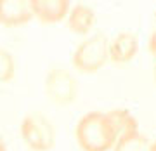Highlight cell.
<instances>
[{"label": "cell", "mask_w": 156, "mask_h": 151, "mask_svg": "<svg viewBox=\"0 0 156 151\" xmlns=\"http://www.w3.org/2000/svg\"><path fill=\"white\" fill-rule=\"evenodd\" d=\"M75 137L82 151H109L118 135L108 113L90 111L78 120Z\"/></svg>", "instance_id": "1"}, {"label": "cell", "mask_w": 156, "mask_h": 151, "mask_svg": "<svg viewBox=\"0 0 156 151\" xmlns=\"http://www.w3.org/2000/svg\"><path fill=\"white\" fill-rule=\"evenodd\" d=\"M108 37L104 33H95L85 38L73 52V66L82 73H95L106 64L108 57Z\"/></svg>", "instance_id": "2"}, {"label": "cell", "mask_w": 156, "mask_h": 151, "mask_svg": "<svg viewBox=\"0 0 156 151\" xmlns=\"http://www.w3.org/2000/svg\"><path fill=\"white\" fill-rule=\"evenodd\" d=\"M21 137L33 151H50L56 144V129L42 113H30L21 122Z\"/></svg>", "instance_id": "3"}, {"label": "cell", "mask_w": 156, "mask_h": 151, "mask_svg": "<svg viewBox=\"0 0 156 151\" xmlns=\"http://www.w3.org/2000/svg\"><path fill=\"white\" fill-rule=\"evenodd\" d=\"M45 92L57 104H71L78 95V82L66 68H50L45 77Z\"/></svg>", "instance_id": "4"}, {"label": "cell", "mask_w": 156, "mask_h": 151, "mask_svg": "<svg viewBox=\"0 0 156 151\" xmlns=\"http://www.w3.org/2000/svg\"><path fill=\"white\" fill-rule=\"evenodd\" d=\"M31 14L44 24H56L69 12V0H30Z\"/></svg>", "instance_id": "5"}, {"label": "cell", "mask_w": 156, "mask_h": 151, "mask_svg": "<svg viewBox=\"0 0 156 151\" xmlns=\"http://www.w3.org/2000/svg\"><path fill=\"white\" fill-rule=\"evenodd\" d=\"M31 17L30 0H0V24L16 28L30 23Z\"/></svg>", "instance_id": "6"}, {"label": "cell", "mask_w": 156, "mask_h": 151, "mask_svg": "<svg viewBox=\"0 0 156 151\" xmlns=\"http://www.w3.org/2000/svg\"><path fill=\"white\" fill-rule=\"evenodd\" d=\"M139 50V38L130 31L118 33L108 45V57L116 64H125L132 61Z\"/></svg>", "instance_id": "7"}, {"label": "cell", "mask_w": 156, "mask_h": 151, "mask_svg": "<svg viewBox=\"0 0 156 151\" xmlns=\"http://www.w3.org/2000/svg\"><path fill=\"white\" fill-rule=\"evenodd\" d=\"M95 24V12L87 4H75L68 12V28L76 35H87Z\"/></svg>", "instance_id": "8"}, {"label": "cell", "mask_w": 156, "mask_h": 151, "mask_svg": "<svg viewBox=\"0 0 156 151\" xmlns=\"http://www.w3.org/2000/svg\"><path fill=\"white\" fill-rule=\"evenodd\" d=\"M108 117L111 120L118 137L139 130V122H137V118L128 111V110H125V108H116V110L108 111Z\"/></svg>", "instance_id": "9"}, {"label": "cell", "mask_w": 156, "mask_h": 151, "mask_svg": "<svg viewBox=\"0 0 156 151\" xmlns=\"http://www.w3.org/2000/svg\"><path fill=\"white\" fill-rule=\"evenodd\" d=\"M113 151H151V142L144 134L132 132V134L120 135L113 146Z\"/></svg>", "instance_id": "10"}, {"label": "cell", "mask_w": 156, "mask_h": 151, "mask_svg": "<svg viewBox=\"0 0 156 151\" xmlns=\"http://www.w3.org/2000/svg\"><path fill=\"white\" fill-rule=\"evenodd\" d=\"M16 73V63L9 50L0 47V84L11 82Z\"/></svg>", "instance_id": "11"}, {"label": "cell", "mask_w": 156, "mask_h": 151, "mask_svg": "<svg viewBox=\"0 0 156 151\" xmlns=\"http://www.w3.org/2000/svg\"><path fill=\"white\" fill-rule=\"evenodd\" d=\"M147 50H149V54L156 59V30L151 33L149 37V42H147Z\"/></svg>", "instance_id": "12"}, {"label": "cell", "mask_w": 156, "mask_h": 151, "mask_svg": "<svg viewBox=\"0 0 156 151\" xmlns=\"http://www.w3.org/2000/svg\"><path fill=\"white\" fill-rule=\"evenodd\" d=\"M0 151H7L5 142H4V139H2V137H0Z\"/></svg>", "instance_id": "13"}, {"label": "cell", "mask_w": 156, "mask_h": 151, "mask_svg": "<svg viewBox=\"0 0 156 151\" xmlns=\"http://www.w3.org/2000/svg\"><path fill=\"white\" fill-rule=\"evenodd\" d=\"M151 151H156V141H153V142H151Z\"/></svg>", "instance_id": "14"}, {"label": "cell", "mask_w": 156, "mask_h": 151, "mask_svg": "<svg viewBox=\"0 0 156 151\" xmlns=\"http://www.w3.org/2000/svg\"><path fill=\"white\" fill-rule=\"evenodd\" d=\"M153 75H154V82H156V64H154V73Z\"/></svg>", "instance_id": "15"}]
</instances>
